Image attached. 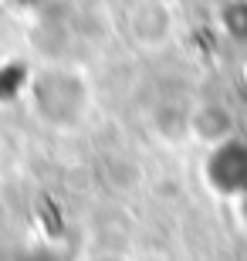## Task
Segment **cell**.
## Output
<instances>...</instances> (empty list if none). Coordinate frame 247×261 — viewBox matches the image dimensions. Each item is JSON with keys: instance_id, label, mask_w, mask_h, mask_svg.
Returning <instances> with one entry per match:
<instances>
[{"instance_id": "cell-1", "label": "cell", "mask_w": 247, "mask_h": 261, "mask_svg": "<svg viewBox=\"0 0 247 261\" xmlns=\"http://www.w3.org/2000/svg\"><path fill=\"white\" fill-rule=\"evenodd\" d=\"M28 102L31 112L44 126L58 129V133H75L85 126L88 112H92V85L78 68L51 65L31 78Z\"/></svg>"}, {"instance_id": "cell-2", "label": "cell", "mask_w": 247, "mask_h": 261, "mask_svg": "<svg viewBox=\"0 0 247 261\" xmlns=\"http://www.w3.org/2000/svg\"><path fill=\"white\" fill-rule=\"evenodd\" d=\"M200 180L213 197L220 200H237L247 190V139L244 136H230L224 143L210 146L203 163H200Z\"/></svg>"}, {"instance_id": "cell-3", "label": "cell", "mask_w": 247, "mask_h": 261, "mask_svg": "<svg viewBox=\"0 0 247 261\" xmlns=\"http://www.w3.org/2000/svg\"><path fill=\"white\" fill-rule=\"evenodd\" d=\"M125 31H129V38L143 51L166 48L173 41V31H176L173 7L162 4V0H139V4L129 10V17H125Z\"/></svg>"}, {"instance_id": "cell-4", "label": "cell", "mask_w": 247, "mask_h": 261, "mask_svg": "<svg viewBox=\"0 0 247 261\" xmlns=\"http://www.w3.org/2000/svg\"><path fill=\"white\" fill-rule=\"evenodd\" d=\"M186 133L210 149V146L237 136V119H234V112L227 106H220V102H200L190 112V119H186Z\"/></svg>"}, {"instance_id": "cell-5", "label": "cell", "mask_w": 247, "mask_h": 261, "mask_svg": "<svg viewBox=\"0 0 247 261\" xmlns=\"http://www.w3.org/2000/svg\"><path fill=\"white\" fill-rule=\"evenodd\" d=\"M217 24L234 48H247V0H224L217 7Z\"/></svg>"}, {"instance_id": "cell-6", "label": "cell", "mask_w": 247, "mask_h": 261, "mask_svg": "<svg viewBox=\"0 0 247 261\" xmlns=\"http://www.w3.org/2000/svg\"><path fill=\"white\" fill-rule=\"evenodd\" d=\"M234 211H237V221L244 224V231H247V190L237 197V200H234Z\"/></svg>"}]
</instances>
